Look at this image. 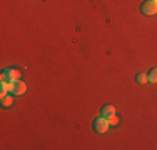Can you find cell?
Segmentation results:
<instances>
[{
    "label": "cell",
    "mask_w": 157,
    "mask_h": 150,
    "mask_svg": "<svg viewBox=\"0 0 157 150\" xmlns=\"http://www.w3.org/2000/svg\"><path fill=\"white\" fill-rule=\"evenodd\" d=\"M107 120H109V125H117V123H119V117H117V115H112V117H109Z\"/></svg>",
    "instance_id": "cell-10"
},
{
    "label": "cell",
    "mask_w": 157,
    "mask_h": 150,
    "mask_svg": "<svg viewBox=\"0 0 157 150\" xmlns=\"http://www.w3.org/2000/svg\"><path fill=\"white\" fill-rule=\"evenodd\" d=\"M12 103H13V100H12V97H10V95L2 97V105H3V107H10Z\"/></svg>",
    "instance_id": "cell-8"
},
{
    "label": "cell",
    "mask_w": 157,
    "mask_h": 150,
    "mask_svg": "<svg viewBox=\"0 0 157 150\" xmlns=\"http://www.w3.org/2000/svg\"><path fill=\"white\" fill-rule=\"evenodd\" d=\"M20 78V72L15 69H7L3 70L2 73V82H9V84H13L15 80H18Z\"/></svg>",
    "instance_id": "cell-2"
},
{
    "label": "cell",
    "mask_w": 157,
    "mask_h": 150,
    "mask_svg": "<svg viewBox=\"0 0 157 150\" xmlns=\"http://www.w3.org/2000/svg\"><path fill=\"white\" fill-rule=\"evenodd\" d=\"M102 115L105 118H109V117H112V115H115V107L114 105H105V107L102 108Z\"/></svg>",
    "instance_id": "cell-5"
},
{
    "label": "cell",
    "mask_w": 157,
    "mask_h": 150,
    "mask_svg": "<svg viewBox=\"0 0 157 150\" xmlns=\"http://www.w3.org/2000/svg\"><path fill=\"white\" fill-rule=\"evenodd\" d=\"M140 10H142V13H145V15H155L157 13V0H147V2H144L140 5Z\"/></svg>",
    "instance_id": "cell-3"
},
{
    "label": "cell",
    "mask_w": 157,
    "mask_h": 150,
    "mask_svg": "<svg viewBox=\"0 0 157 150\" xmlns=\"http://www.w3.org/2000/svg\"><path fill=\"white\" fill-rule=\"evenodd\" d=\"M10 88H12V84H9V82H2V84H0V92H2V97H5L7 93L10 92Z\"/></svg>",
    "instance_id": "cell-6"
},
{
    "label": "cell",
    "mask_w": 157,
    "mask_h": 150,
    "mask_svg": "<svg viewBox=\"0 0 157 150\" xmlns=\"http://www.w3.org/2000/svg\"><path fill=\"white\" fill-rule=\"evenodd\" d=\"M109 127H110V125H109V120L104 117V115L94 120V130H95L97 133H105Z\"/></svg>",
    "instance_id": "cell-1"
},
{
    "label": "cell",
    "mask_w": 157,
    "mask_h": 150,
    "mask_svg": "<svg viewBox=\"0 0 157 150\" xmlns=\"http://www.w3.org/2000/svg\"><path fill=\"white\" fill-rule=\"evenodd\" d=\"M137 82H139V84H145V82H149L147 75H144V73H139V75H137Z\"/></svg>",
    "instance_id": "cell-9"
},
{
    "label": "cell",
    "mask_w": 157,
    "mask_h": 150,
    "mask_svg": "<svg viewBox=\"0 0 157 150\" xmlns=\"http://www.w3.org/2000/svg\"><path fill=\"white\" fill-rule=\"evenodd\" d=\"M10 92H12L13 95H24V93L27 92V85H25V82H22V80H15L12 84Z\"/></svg>",
    "instance_id": "cell-4"
},
{
    "label": "cell",
    "mask_w": 157,
    "mask_h": 150,
    "mask_svg": "<svg viewBox=\"0 0 157 150\" xmlns=\"http://www.w3.org/2000/svg\"><path fill=\"white\" fill-rule=\"evenodd\" d=\"M147 78H149V82H152V84H157V67H155V69H152L151 72H149Z\"/></svg>",
    "instance_id": "cell-7"
}]
</instances>
